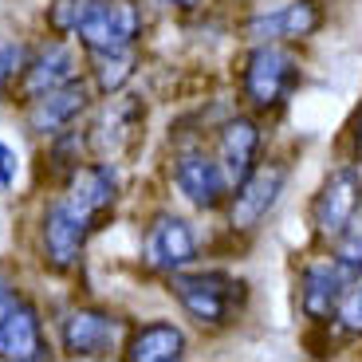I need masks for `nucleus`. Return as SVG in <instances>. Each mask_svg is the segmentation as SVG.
Segmentation results:
<instances>
[{"label":"nucleus","instance_id":"obj_22","mask_svg":"<svg viewBox=\"0 0 362 362\" xmlns=\"http://www.w3.org/2000/svg\"><path fill=\"white\" fill-rule=\"evenodd\" d=\"M83 12H87V0H52L47 4V24H52L55 36H75Z\"/></svg>","mask_w":362,"mask_h":362},{"label":"nucleus","instance_id":"obj_16","mask_svg":"<svg viewBox=\"0 0 362 362\" xmlns=\"http://www.w3.org/2000/svg\"><path fill=\"white\" fill-rule=\"evenodd\" d=\"M67 197L79 209H87L95 221H103L118 201V170L110 162H87L67 173Z\"/></svg>","mask_w":362,"mask_h":362},{"label":"nucleus","instance_id":"obj_14","mask_svg":"<svg viewBox=\"0 0 362 362\" xmlns=\"http://www.w3.org/2000/svg\"><path fill=\"white\" fill-rule=\"evenodd\" d=\"M346 288V272L335 260H311L308 268L299 272V311L311 323H327L335 319L339 296Z\"/></svg>","mask_w":362,"mask_h":362},{"label":"nucleus","instance_id":"obj_12","mask_svg":"<svg viewBox=\"0 0 362 362\" xmlns=\"http://www.w3.org/2000/svg\"><path fill=\"white\" fill-rule=\"evenodd\" d=\"M260 142H264L260 122L248 118V115L228 118L225 127L217 130V162L225 165L233 189L256 170V165H260Z\"/></svg>","mask_w":362,"mask_h":362},{"label":"nucleus","instance_id":"obj_11","mask_svg":"<svg viewBox=\"0 0 362 362\" xmlns=\"http://www.w3.org/2000/svg\"><path fill=\"white\" fill-rule=\"evenodd\" d=\"M79 79V52H75L67 40H52L44 44L32 59L24 64V75H20V99H36L52 87H64V83Z\"/></svg>","mask_w":362,"mask_h":362},{"label":"nucleus","instance_id":"obj_27","mask_svg":"<svg viewBox=\"0 0 362 362\" xmlns=\"http://www.w3.org/2000/svg\"><path fill=\"white\" fill-rule=\"evenodd\" d=\"M165 4H173V8H181V12H193L201 0H165Z\"/></svg>","mask_w":362,"mask_h":362},{"label":"nucleus","instance_id":"obj_26","mask_svg":"<svg viewBox=\"0 0 362 362\" xmlns=\"http://www.w3.org/2000/svg\"><path fill=\"white\" fill-rule=\"evenodd\" d=\"M354 158L362 162V110L354 115Z\"/></svg>","mask_w":362,"mask_h":362},{"label":"nucleus","instance_id":"obj_19","mask_svg":"<svg viewBox=\"0 0 362 362\" xmlns=\"http://www.w3.org/2000/svg\"><path fill=\"white\" fill-rule=\"evenodd\" d=\"M138 71V47L127 44V47H107V52H90V75H95V90L103 95H118L127 87Z\"/></svg>","mask_w":362,"mask_h":362},{"label":"nucleus","instance_id":"obj_20","mask_svg":"<svg viewBox=\"0 0 362 362\" xmlns=\"http://www.w3.org/2000/svg\"><path fill=\"white\" fill-rule=\"evenodd\" d=\"M331 323L351 339H362V272L346 276V288L339 296V308H335V319Z\"/></svg>","mask_w":362,"mask_h":362},{"label":"nucleus","instance_id":"obj_15","mask_svg":"<svg viewBox=\"0 0 362 362\" xmlns=\"http://www.w3.org/2000/svg\"><path fill=\"white\" fill-rule=\"evenodd\" d=\"M47 354L52 351H47L40 311L20 299L16 308L8 311V319L0 323V358H8V362H40V358H47Z\"/></svg>","mask_w":362,"mask_h":362},{"label":"nucleus","instance_id":"obj_24","mask_svg":"<svg viewBox=\"0 0 362 362\" xmlns=\"http://www.w3.org/2000/svg\"><path fill=\"white\" fill-rule=\"evenodd\" d=\"M16 177H20V154L0 138V193H8L16 185Z\"/></svg>","mask_w":362,"mask_h":362},{"label":"nucleus","instance_id":"obj_3","mask_svg":"<svg viewBox=\"0 0 362 362\" xmlns=\"http://www.w3.org/2000/svg\"><path fill=\"white\" fill-rule=\"evenodd\" d=\"M99 228V221L87 209H79L71 197L52 201V209L44 213V228H40V245H44V264L52 272H71L79 264L87 236Z\"/></svg>","mask_w":362,"mask_h":362},{"label":"nucleus","instance_id":"obj_6","mask_svg":"<svg viewBox=\"0 0 362 362\" xmlns=\"http://www.w3.org/2000/svg\"><path fill=\"white\" fill-rule=\"evenodd\" d=\"M173 185L193 209H221L228 205V193H233L225 165L217 162V154H209L201 146H189L173 158Z\"/></svg>","mask_w":362,"mask_h":362},{"label":"nucleus","instance_id":"obj_2","mask_svg":"<svg viewBox=\"0 0 362 362\" xmlns=\"http://www.w3.org/2000/svg\"><path fill=\"white\" fill-rule=\"evenodd\" d=\"M303 83V67H299V55L291 52L280 40H268V44H256L245 59V71H240V90L252 110L268 115V110H280L284 103L296 95V87Z\"/></svg>","mask_w":362,"mask_h":362},{"label":"nucleus","instance_id":"obj_8","mask_svg":"<svg viewBox=\"0 0 362 362\" xmlns=\"http://www.w3.org/2000/svg\"><path fill=\"white\" fill-rule=\"evenodd\" d=\"M122 339V319L99 308H71L59 319V346L71 358H107L118 351Z\"/></svg>","mask_w":362,"mask_h":362},{"label":"nucleus","instance_id":"obj_7","mask_svg":"<svg viewBox=\"0 0 362 362\" xmlns=\"http://www.w3.org/2000/svg\"><path fill=\"white\" fill-rule=\"evenodd\" d=\"M358 209H362V170L358 165H339L323 177L315 201H311V225L323 240H335Z\"/></svg>","mask_w":362,"mask_h":362},{"label":"nucleus","instance_id":"obj_21","mask_svg":"<svg viewBox=\"0 0 362 362\" xmlns=\"http://www.w3.org/2000/svg\"><path fill=\"white\" fill-rule=\"evenodd\" d=\"M335 245V252H331V260L339 264V268L346 272V276H354V272H362V217L354 213L351 225L343 228V233L331 240Z\"/></svg>","mask_w":362,"mask_h":362},{"label":"nucleus","instance_id":"obj_23","mask_svg":"<svg viewBox=\"0 0 362 362\" xmlns=\"http://www.w3.org/2000/svg\"><path fill=\"white\" fill-rule=\"evenodd\" d=\"M20 67H24V47L12 44V40H0V90L8 87Z\"/></svg>","mask_w":362,"mask_h":362},{"label":"nucleus","instance_id":"obj_4","mask_svg":"<svg viewBox=\"0 0 362 362\" xmlns=\"http://www.w3.org/2000/svg\"><path fill=\"white\" fill-rule=\"evenodd\" d=\"M288 189V165L284 162H260L233 193H228V225L236 233H252L272 209L280 205Z\"/></svg>","mask_w":362,"mask_h":362},{"label":"nucleus","instance_id":"obj_18","mask_svg":"<svg viewBox=\"0 0 362 362\" xmlns=\"http://www.w3.org/2000/svg\"><path fill=\"white\" fill-rule=\"evenodd\" d=\"M181 354H185V335H181V327L158 319V323H146L130 335L122 358H130V362H177Z\"/></svg>","mask_w":362,"mask_h":362},{"label":"nucleus","instance_id":"obj_1","mask_svg":"<svg viewBox=\"0 0 362 362\" xmlns=\"http://www.w3.org/2000/svg\"><path fill=\"white\" fill-rule=\"evenodd\" d=\"M170 296L181 303V311L193 319V323L209 327V331H221V327H233L240 319V311L248 308V284L233 272H189L181 268L170 276Z\"/></svg>","mask_w":362,"mask_h":362},{"label":"nucleus","instance_id":"obj_13","mask_svg":"<svg viewBox=\"0 0 362 362\" xmlns=\"http://www.w3.org/2000/svg\"><path fill=\"white\" fill-rule=\"evenodd\" d=\"M323 28V8L319 0H288L284 8H272L264 16H256L248 24V36L256 44H268V40H280V44H291V40H308Z\"/></svg>","mask_w":362,"mask_h":362},{"label":"nucleus","instance_id":"obj_25","mask_svg":"<svg viewBox=\"0 0 362 362\" xmlns=\"http://www.w3.org/2000/svg\"><path fill=\"white\" fill-rule=\"evenodd\" d=\"M16 303H20L16 288H12V280H8V276H4V272H0V323L8 319V311L16 308Z\"/></svg>","mask_w":362,"mask_h":362},{"label":"nucleus","instance_id":"obj_10","mask_svg":"<svg viewBox=\"0 0 362 362\" xmlns=\"http://www.w3.org/2000/svg\"><path fill=\"white\" fill-rule=\"evenodd\" d=\"M142 256L154 272L173 276V272L189 268L197 260V233H193L189 221L173 217V213H162V217H154V225L146 228Z\"/></svg>","mask_w":362,"mask_h":362},{"label":"nucleus","instance_id":"obj_5","mask_svg":"<svg viewBox=\"0 0 362 362\" xmlns=\"http://www.w3.org/2000/svg\"><path fill=\"white\" fill-rule=\"evenodd\" d=\"M142 36V12L130 0H87L75 40L87 52H107V47H127L138 44Z\"/></svg>","mask_w":362,"mask_h":362},{"label":"nucleus","instance_id":"obj_9","mask_svg":"<svg viewBox=\"0 0 362 362\" xmlns=\"http://www.w3.org/2000/svg\"><path fill=\"white\" fill-rule=\"evenodd\" d=\"M90 107V87L83 79H71L64 87H52L36 99H28V110H24V122L32 134H44V138H55L71 130Z\"/></svg>","mask_w":362,"mask_h":362},{"label":"nucleus","instance_id":"obj_17","mask_svg":"<svg viewBox=\"0 0 362 362\" xmlns=\"http://www.w3.org/2000/svg\"><path fill=\"white\" fill-rule=\"evenodd\" d=\"M142 103L138 95H110V107L99 115L95 122V134H90V146L103 154V162H110L115 154H122L130 146V138L142 127Z\"/></svg>","mask_w":362,"mask_h":362}]
</instances>
